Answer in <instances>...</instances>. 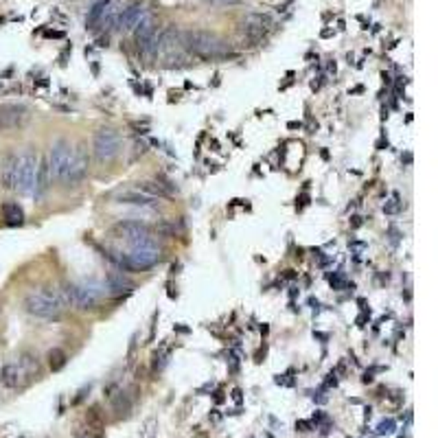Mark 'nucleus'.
Returning <instances> with one entry per match:
<instances>
[{
	"label": "nucleus",
	"instance_id": "26",
	"mask_svg": "<svg viewBox=\"0 0 438 438\" xmlns=\"http://www.w3.org/2000/svg\"><path fill=\"white\" fill-rule=\"evenodd\" d=\"M394 428H396V423H394V419H383L379 426H377V434H381V436H390V434H394Z\"/></svg>",
	"mask_w": 438,
	"mask_h": 438
},
{
	"label": "nucleus",
	"instance_id": "16",
	"mask_svg": "<svg viewBox=\"0 0 438 438\" xmlns=\"http://www.w3.org/2000/svg\"><path fill=\"white\" fill-rule=\"evenodd\" d=\"M103 285H105V292L114 294V296H121L123 292H132L134 290V281L130 277H125L121 270L110 272L105 277V281H103Z\"/></svg>",
	"mask_w": 438,
	"mask_h": 438
},
{
	"label": "nucleus",
	"instance_id": "2",
	"mask_svg": "<svg viewBox=\"0 0 438 438\" xmlns=\"http://www.w3.org/2000/svg\"><path fill=\"white\" fill-rule=\"evenodd\" d=\"M182 46L189 53H193L195 58H202V60L224 58V55H228V51H230V44L224 37H219L217 33L207 31V29L184 31L182 33Z\"/></svg>",
	"mask_w": 438,
	"mask_h": 438
},
{
	"label": "nucleus",
	"instance_id": "18",
	"mask_svg": "<svg viewBox=\"0 0 438 438\" xmlns=\"http://www.w3.org/2000/svg\"><path fill=\"white\" fill-rule=\"evenodd\" d=\"M119 204H132V207H141V209H154L158 207V198H152L147 193H141V191H125L116 198Z\"/></svg>",
	"mask_w": 438,
	"mask_h": 438
},
{
	"label": "nucleus",
	"instance_id": "20",
	"mask_svg": "<svg viewBox=\"0 0 438 438\" xmlns=\"http://www.w3.org/2000/svg\"><path fill=\"white\" fill-rule=\"evenodd\" d=\"M123 9H125V7H123V0H110L105 11H103V16H101V20H99V24H103V29H110L112 24H116V20H119Z\"/></svg>",
	"mask_w": 438,
	"mask_h": 438
},
{
	"label": "nucleus",
	"instance_id": "28",
	"mask_svg": "<svg viewBox=\"0 0 438 438\" xmlns=\"http://www.w3.org/2000/svg\"><path fill=\"white\" fill-rule=\"evenodd\" d=\"M204 3H211L217 7H235V5H241V0H204Z\"/></svg>",
	"mask_w": 438,
	"mask_h": 438
},
{
	"label": "nucleus",
	"instance_id": "1",
	"mask_svg": "<svg viewBox=\"0 0 438 438\" xmlns=\"http://www.w3.org/2000/svg\"><path fill=\"white\" fill-rule=\"evenodd\" d=\"M22 305H24V311L33 318L58 322L64 316L66 300L60 292L51 290V287H42V290H33L26 294Z\"/></svg>",
	"mask_w": 438,
	"mask_h": 438
},
{
	"label": "nucleus",
	"instance_id": "11",
	"mask_svg": "<svg viewBox=\"0 0 438 438\" xmlns=\"http://www.w3.org/2000/svg\"><path fill=\"white\" fill-rule=\"evenodd\" d=\"M147 13L149 11L145 9L143 3H132L130 7H125V9L121 11V16L116 20V29L121 33H134V29L145 20Z\"/></svg>",
	"mask_w": 438,
	"mask_h": 438
},
{
	"label": "nucleus",
	"instance_id": "22",
	"mask_svg": "<svg viewBox=\"0 0 438 438\" xmlns=\"http://www.w3.org/2000/svg\"><path fill=\"white\" fill-rule=\"evenodd\" d=\"M136 191H141V193H147V195H152V198H164V195H169V191L160 186L158 182H152V180H145V182H139V189Z\"/></svg>",
	"mask_w": 438,
	"mask_h": 438
},
{
	"label": "nucleus",
	"instance_id": "15",
	"mask_svg": "<svg viewBox=\"0 0 438 438\" xmlns=\"http://www.w3.org/2000/svg\"><path fill=\"white\" fill-rule=\"evenodd\" d=\"M156 35H158V22H156V18L152 16V13H147L145 20L134 29V40H136V46H139V51L145 44H149V40H154Z\"/></svg>",
	"mask_w": 438,
	"mask_h": 438
},
{
	"label": "nucleus",
	"instance_id": "8",
	"mask_svg": "<svg viewBox=\"0 0 438 438\" xmlns=\"http://www.w3.org/2000/svg\"><path fill=\"white\" fill-rule=\"evenodd\" d=\"M112 232L119 239H125L130 245L154 241V228L145 222H136V219H123V222H116L112 226Z\"/></svg>",
	"mask_w": 438,
	"mask_h": 438
},
{
	"label": "nucleus",
	"instance_id": "29",
	"mask_svg": "<svg viewBox=\"0 0 438 438\" xmlns=\"http://www.w3.org/2000/svg\"><path fill=\"white\" fill-rule=\"evenodd\" d=\"M81 438H101V436H94V434H86V436H81Z\"/></svg>",
	"mask_w": 438,
	"mask_h": 438
},
{
	"label": "nucleus",
	"instance_id": "3",
	"mask_svg": "<svg viewBox=\"0 0 438 438\" xmlns=\"http://www.w3.org/2000/svg\"><path fill=\"white\" fill-rule=\"evenodd\" d=\"M105 285L99 281H81V283H66L64 285V300L81 311L97 309L101 298L105 296Z\"/></svg>",
	"mask_w": 438,
	"mask_h": 438
},
{
	"label": "nucleus",
	"instance_id": "25",
	"mask_svg": "<svg viewBox=\"0 0 438 438\" xmlns=\"http://www.w3.org/2000/svg\"><path fill=\"white\" fill-rule=\"evenodd\" d=\"M383 213L386 215H396V213H401V200L396 193H392V200L383 204Z\"/></svg>",
	"mask_w": 438,
	"mask_h": 438
},
{
	"label": "nucleus",
	"instance_id": "13",
	"mask_svg": "<svg viewBox=\"0 0 438 438\" xmlns=\"http://www.w3.org/2000/svg\"><path fill=\"white\" fill-rule=\"evenodd\" d=\"M18 156L20 154H7L0 167V184L5 191H16V177H18Z\"/></svg>",
	"mask_w": 438,
	"mask_h": 438
},
{
	"label": "nucleus",
	"instance_id": "19",
	"mask_svg": "<svg viewBox=\"0 0 438 438\" xmlns=\"http://www.w3.org/2000/svg\"><path fill=\"white\" fill-rule=\"evenodd\" d=\"M3 219L5 224L16 228V226H22L24 224V211L18 202H5L3 204Z\"/></svg>",
	"mask_w": 438,
	"mask_h": 438
},
{
	"label": "nucleus",
	"instance_id": "21",
	"mask_svg": "<svg viewBox=\"0 0 438 438\" xmlns=\"http://www.w3.org/2000/svg\"><path fill=\"white\" fill-rule=\"evenodd\" d=\"M46 360H49V368H51L53 373L62 371V368L66 366V362H68L66 353H64L62 349H51L49 355H46Z\"/></svg>",
	"mask_w": 438,
	"mask_h": 438
},
{
	"label": "nucleus",
	"instance_id": "23",
	"mask_svg": "<svg viewBox=\"0 0 438 438\" xmlns=\"http://www.w3.org/2000/svg\"><path fill=\"white\" fill-rule=\"evenodd\" d=\"M110 0H97V3L92 5V9L88 11V18H86V24H88V29H92L94 24H99L101 16H103V11L107 7Z\"/></svg>",
	"mask_w": 438,
	"mask_h": 438
},
{
	"label": "nucleus",
	"instance_id": "17",
	"mask_svg": "<svg viewBox=\"0 0 438 438\" xmlns=\"http://www.w3.org/2000/svg\"><path fill=\"white\" fill-rule=\"evenodd\" d=\"M53 180H51V169H49V160L46 158H40L37 162V173H35V189H33V198L35 200H42L49 189H51Z\"/></svg>",
	"mask_w": 438,
	"mask_h": 438
},
{
	"label": "nucleus",
	"instance_id": "6",
	"mask_svg": "<svg viewBox=\"0 0 438 438\" xmlns=\"http://www.w3.org/2000/svg\"><path fill=\"white\" fill-rule=\"evenodd\" d=\"M90 173V152L84 143H79L73 147L71 154V162H68V169L64 175V184L66 186H79L86 180Z\"/></svg>",
	"mask_w": 438,
	"mask_h": 438
},
{
	"label": "nucleus",
	"instance_id": "9",
	"mask_svg": "<svg viewBox=\"0 0 438 438\" xmlns=\"http://www.w3.org/2000/svg\"><path fill=\"white\" fill-rule=\"evenodd\" d=\"M71 154H73V145L66 139L55 141L51 152L46 156L49 160V169H51V180L55 182H64V175L68 169V162H71Z\"/></svg>",
	"mask_w": 438,
	"mask_h": 438
},
{
	"label": "nucleus",
	"instance_id": "27",
	"mask_svg": "<svg viewBox=\"0 0 438 438\" xmlns=\"http://www.w3.org/2000/svg\"><path fill=\"white\" fill-rule=\"evenodd\" d=\"M328 283H331V287L335 292H340V290H344V285H347V281H344V277H342L340 272H333L331 277H328Z\"/></svg>",
	"mask_w": 438,
	"mask_h": 438
},
{
	"label": "nucleus",
	"instance_id": "14",
	"mask_svg": "<svg viewBox=\"0 0 438 438\" xmlns=\"http://www.w3.org/2000/svg\"><path fill=\"white\" fill-rule=\"evenodd\" d=\"M24 371L20 368V364L18 362H7L3 368H0V383H3L5 388H9V390H16V388H20L22 383H24Z\"/></svg>",
	"mask_w": 438,
	"mask_h": 438
},
{
	"label": "nucleus",
	"instance_id": "12",
	"mask_svg": "<svg viewBox=\"0 0 438 438\" xmlns=\"http://www.w3.org/2000/svg\"><path fill=\"white\" fill-rule=\"evenodd\" d=\"M24 121H26V105H22V103L0 105V130L3 132L18 130Z\"/></svg>",
	"mask_w": 438,
	"mask_h": 438
},
{
	"label": "nucleus",
	"instance_id": "5",
	"mask_svg": "<svg viewBox=\"0 0 438 438\" xmlns=\"http://www.w3.org/2000/svg\"><path fill=\"white\" fill-rule=\"evenodd\" d=\"M37 154L33 149H26L18 156V177H16V191L26 198V195H33V189H35V173H37Z\"/></svg>",
	"mask_w": 438,
	"mask_h": 438
},
{
	"label": "nucleus",
	"instance_id": "4",
	"mask_svg": "<svg viewBox=\"0 0 438 438\" xmlns=\"http://www.w3.org/2000/svg\"><path fill=\"white\" fill-rule=\"evenodd\" d=\"M123 152V139L121 134L112 128H99L92 136V154L94 160L105 164L112 162L114 158H119V154Z\"/></svg>",
	"mask_w": 438,
	"mask_h": 438
},
{
	"label": "nucleus",
	"instance_id": "24",
	"mask_svg": "<svg viewBox=\"0 0 438 438\" xmlns=\"http://www.w3.org/2000/svg\"><path fill=\"white\" fill-rule=\"evenodd\" d=\"M18 364L24 371V375H37V358H33L31 353H24Z\"/></svg>",
	"mask_w": 438,
	"mask_h": 438
},
{
	"label": "nucleus",
	"instance_id": "10",
	"mask_svg": "<svg viewBox=\"0 0 438 438\" xmlns=\"http://www.w3.org/2000/svg\"><path fill=\"white\" fill-rule=\"evenodd\" d=\"M272 26V18L268 16V13H248L241 22H239V31L252 40V42H259Z\"/></svg>",
	"mask_w": 438,
	"mask_h": 438
},
{
	"label": "nucleus",
	"instance_id": "7",
	"mask_svg": "<svg viewBox=\"0 0 438 438\" xmlns=\"http://www.w3.org/2000/svg\"><path fill=\"white\" fill-rule=\"evenodd\" d=\"M125 259L130 263V272H145L152 270L154 265L160 263L162 252L160 248H156V243H139V245H130V250L125 252Z\"/></svg>",
	"mask_w": 438,
	"mask_h": 438
}]
</instances>
